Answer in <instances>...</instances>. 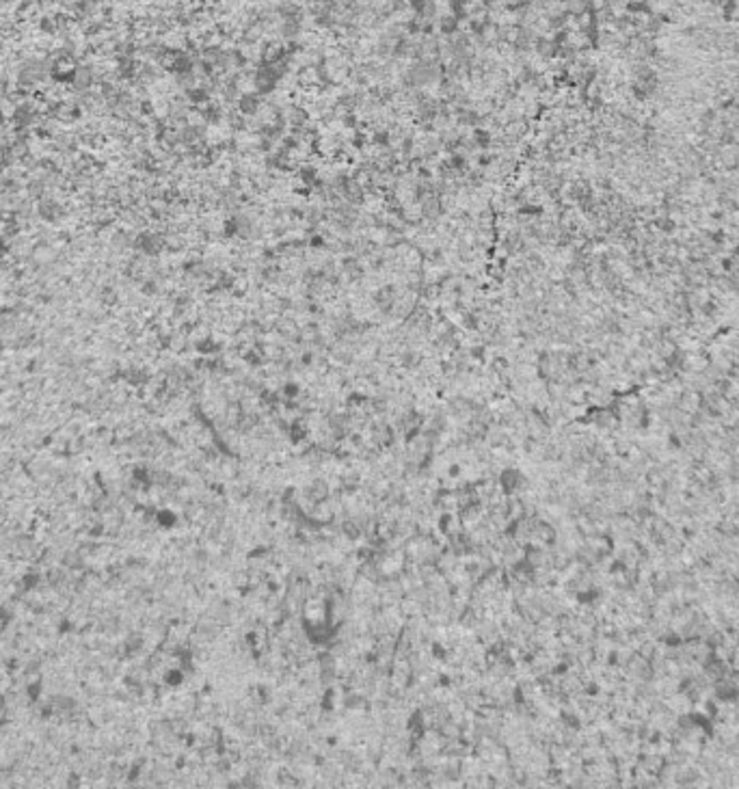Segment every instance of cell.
<instances>
[{"mask_svg":"<svg viewBox=\"0 0 739 789\" xmlns=\"http://www.w3.org/2000/svg\"><path fill=\"white\" fill-rule=\"evenodd\" d=\"M262 106V98L257 91H251V93H242L240 100H238V110L242 115H255Z\"/></svg>","mask_w":739,"mask_h":789,"instance_id":"cell-1","label":"cell"},{"mask_svg":"<svg viewBox=\"0 0 739 789\" xmlns=\"http://www.w3.org/2000/svg\"><path fill=\"white\" fill-rule=\"evenodd\" d=\"M459 17L454 15V13H445V15H441L439 17V33L441 35H448V37H452V35H457L459 33Z\"/></svg>","mask_w":739,"mask_h":789,"instance_id":"cell-2","label":"cell"},{"mask_svg":"<svg viewBox=\"0 0 739 789\" xmlns=\"http://www.w3.org/2000/svg\"><path fill=\"white\" fill-rule=\"evenodd\" d=\"M407 5L411 7V11H413L415 15H422L424 9L430 5V0H407Z\"/></svg>","mask_w":739,"mask_h":789,"instance_id":"cell-3","label":"cell"}]
</instances>
